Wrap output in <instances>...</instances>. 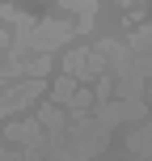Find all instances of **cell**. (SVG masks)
<instances>
[{
	"label": "cell",
	"instance_id": "6da1fadb",
	"mask_svg": "<svg viewBox=\"0 0 152 161\" xmlns=\"http://www.w3.org/2000/svg\"><path fill=\"white\" fill-rule=\"evenodd\" d=\"M64 68H68V76L89 80V76L102 72V51H97V47H80V51H72V55L64 59Z\"/></svg>",
	"mask_w": 152,
	"mask_h": 161
},
{
	"label": "cell",
	"instance_id": "7a4b0ae2",
	"mask_svg": "<svg viewBox=\"0 0 152 161\" xmlns=\"http://www.w3.org/2000/svg\"><path fill=\"white\" fill-rule=\"evenodd\" d=\"M59 4H64V8H76V13L85 17V25L93 21V13H97V0H59Z\"/></svg>",
	"mask_w": 152,
	"mask_h": 161
}]
</instances>
